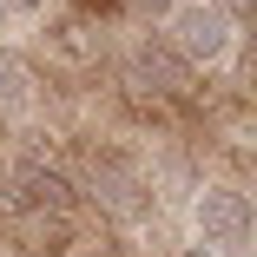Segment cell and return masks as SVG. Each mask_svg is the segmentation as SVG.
<instances>
[{
	"label": "cell",
	"instance_id": "1",
	"mask_svg": "<svg viewBox=\"0 0 257 257\" xmlns=\"http://www.w3.org/2000/svg\"><path fill=\"white\" fill-rule=\"evenodd\" d=\"M231 40H237V27L211 7V0H185V7H172V20H165V46H172L185 66H211V60H224Z\"/></svg>",
	"mask_w": 257,
	"mask_h": 257
},
{
	"label": "cell",
	"instance_id": "11",
	"mask_svg": "<svg viewBox=\"0 0 257 257\" xmlns=\"http://www.w3.org/2000/svg\"><path fill=\"white\" fill-rule=\"evenodd\" d=\"M0 7H7V0H0Z\"/></svg>",
	"mask_w": 257,
	"mask_h": 257
},
{
	"label": "cell",
	"instance_id": "8",
	"mask_svg": "<svg viewBox=\"0 0 257 257\" xmlns=\"http://www.w3.org/2000/svg\"><path fill=\"white\" fill-rule=\"evenodd\" d=\"M185 257H237V250H211V244H191Z\"/></svg>",
	"mask_w": 257,
	"mask_h": 257
},
{
	"label": "cell",
	"instance_id": "9",
	"mask_svg": "<svg viewBox=\"0 0 257 257\" xmlns=\"http://www.w3.org/2000/svg\"><path fill=\"white\" fill-rule=\"evenodd\" d=\"M14 7H27V14H40V7H46V0H14Z\"/></svg>",
	"mask_w": 257,
	"mask_h": 257
},
{
	"label": "cell",
	"instance_id": "7",
	"mask_svg": "<svg viewBox=\"0 0 257 257\" xmlns=\"http://www.w3.org/2000/svg\"><path fill=\"white\" fill-rule=\"evenodd\" d=\"M211 7H218V14H224V20L237 27V20H244V7H250V0H211Z\"/></svg>",
	"mask_w": 257,
	"mask_h": 257
},
{
	"label": "cell",
	"instance_id": "2",
	"mask_svg": "<svg viewBox=\"0 0 257 257\" xmlns=\"http://www.w3.org/2000/svg\"><path fill=\"white\" fill-rule=\"evenodd\" d=\"M191 218H198V244H211V250H244L250 244V198L231 191V185H204Z\"/></svg>",
	"mask_w": 257,
	"mask_h": 257
},
{
	"label": "cell",
	"instance_id": "6",
	"mask_svg": "<svg viewBox=\"0 0 257 257\" xmlns=\"http://www.w3.org/2000/svg\"><path fill=\"white\" fill-rule=\"evenodd\" d=\"M33 86V73H27V60L14 53V46H0V99H20Z\"/></svg>",
	"mask_w": 257,
	"mask_h": 257
},
{
	"label": "cell",
	"instance_id": "5",
	"mask_svg": "<svg viewBox=\"0 0 257 257\" xmlns=\"http://www.w3.org/2000/svg\"><path fill=\"white\" fill-rule=\"evenodd\" d=\"M191 79H198V66H185L165 40H145L132 53V86L159 92V99H191Z\"/></svg>",
	"mask_w": 257,
	"mask_h": 257
},
{
	"label": "cell",
	"instance_id": "10",
	"mask_svg": "<svg viewBox=\"0 0 257 257\" xmlns=\"http://www.w3.org/2000/svg\"><path fill=\"white\" fill-rule=\"evenodd\" d=\"M139 7H152V14H159V7H172V0H139Z\"/></svg>",
	"mask_w": 257,
	"mask_h": 257
},
{
	"label": "cell",
	"instance_id": "3",
	"mask_svg": "<svg viewBox=\"0 0 257 257\" xmlns=\"http://www.w3.org/2000/svg\"><path fill=\"white\" fill-rule=\"evenodd\" d=\"M86 191L106 204L112 218H145L152 211V191H145V178H139V165H125L119 152H99L92 159V172H86Z\"/></svg>",
	"mask_w": 257,
	"mask_h": 257
},
{
	"label": "cell",
	"instance_id": "4",
	"mask_svg": "<svg viewBox=\"0 0 257 257\" xmlns=\"http://www.w3.org/2000/svg\"><path fill=\"white\" fill-rule=\"evenodd\" d=\"M7 198L20 204V211H40V218H66V211H73V185H66V172L40 165V159L14 165V178H7Z\"/></svg>",
	"mask_w": 257,
	"mask_h": 257
}]
</instances>
